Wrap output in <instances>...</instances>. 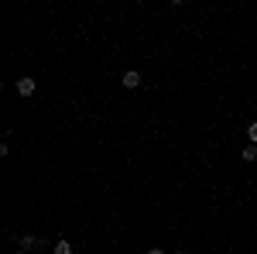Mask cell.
<instances>
[{"label":"cell","mask_w":257,"mask_h":254,"mask_svg":"<svg viewBox=\"0 0 257 254\" xmlns=\"http://www.w3.org/2000/svg\"><path fill=\"white\" fill-rule=\"evenodd\" d=\"M14 90H18L21 97H31V93L38 90V82H35V79H31V76H21L18 82H14Z\"/></svg>","instance_id":"cell-2"},{"label":"cell","mask_w":257,"mask_h":254,"mask_svg":"<svg viewBox=\"0 0 257 254\" xmlns=\"http://www.w3.org/2000/svg\"><path fill=\"white\" fill-rule=\"evenodd\" d=\"M52 251H55V254H72L76 247H72V244H69V240L62 237V240H55V244H52Z\"/></svg>","instance_id":"cell-4"},{"label":"cell","mask_w":257,"mask_h":254,"mask_svg":"<svg viewBox=\"0 0 257 254\" xmlns=\"http://www.w3.org/2000/svg\"><path fill=\"white\" fill-rule=\"evenodd\" d=\"M14 254H24V251H14Z\"/></svg>","instance_id":"cell-9"},{"label":"cell","mask_w":257,"mask_h":254,"mask_svg":"<svg viewBox=\"0 0 257 254\" xmlns=\"http://www.w3.org/2000/svg\"><path fill=\"white\" fill-rule=\"evenodd\" d=\"M175 254H189V251H175Z\"/></svg>","instance_id":"cell-8"},{"label":"cell","mask_w":257,"mask_h":254,"mask_svg":"<svg viewBox=\"0 0 257 254\" xmlns=\"http://www.w3.org/2000/svg\"><path fill=\"white\" fill-rule=\"evenodd\" d=\"M18 247H24V251H38V247H48L41 237H31V234H21L18 237Z\"/></svg>","instance_id":"cell-1"},{"label":"cell","mask_w":257,"mask_h":254,"mask_svg":"<svg viewBox=\"0 0 257 254\" xmlns=\"http://www.w3.org/2000/svg\"><path fill=\"white\" fill-rule=\"evenodd\" d=\"M148 254H165V251H161V247H151V251H148Z\"/></svg>","instance_id":"cell-7"},{"label":"cell","mask_w":257,"mask_h":254,"mask_svg":"<svg viewBox=\"0 0 257 254\" xmlns=\"http://www.w3.org/2000/svg\"><path fill=\"white\" fill-rule=\"evenodd\" d=\"M247 141H250V144H257V120L247 127Z\"/></svg>","instance_id":"cell-6"},{"label":"cell","mask_w":257,"mask_h":254,"mask_svg":"<svg viewBox=\"0 0 257 254\" xmlns=\"http://www.w3.org/2000/svg\"><path fill=\"white\" fill-rule=\"evenodd\" d=\"M240 158H243V161H257V144H243V148H240Z\"/></svg>","instance_id":"cell-5"},{"label":"cell","mask_w":257,"mask_h":254,"mask_svg":"<svg viewBox=\"0 0 257 254\" xmlns=\"http://www.w3.org/2000/svg\"><path fill=\"white\" fill-rule=\"evenodd\" d=\"M120 82H123V90H138L141 82H144V76H141L138 69H127V72H123V79H120Z\"/></svg>","instance_id":"cell-3"}]
</instances>
